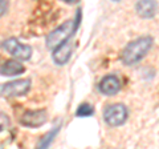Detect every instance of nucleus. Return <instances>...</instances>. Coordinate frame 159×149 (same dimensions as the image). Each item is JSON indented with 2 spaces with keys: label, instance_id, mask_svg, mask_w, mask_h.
Listing matches in <instances>:
<instances>
[{
  "label": "nucleus",
  "instance_id": "nucleus-1",
  "mask_svg": "<svg viewBox=\"0 0 159 149\" xmlns=\"http://www.w3.org/2000/svg\"><path fill=\"white\" fill-rule=\"evenodd\" d=\"M152 44L154 39L151 36H141L130 41L121 53V61L127 67L135 65L148 53Z\"/></svg>",
  "mask_w": 159,
  "mask_h": 149
},
{
  "label": "nucleus",
  "instance_id": "nucleus-2",
  "mask_svg": "<svg viewBox=\"0 0 159 149\" xmlns=\"http://www.w3.org/2000/svg\"><path fill=\"white\" fill-rule=\"evenodd\" d=\"M81 23V9H78L76 13V19L74 20H68L65 23H62L60 27H57L54 31L47 36V47L49 49H53L54 47H57L58 44H61L62 41L69 40L74 33H76L77 28Z\"/></svg>",
  "mask_w": 159,
  "mask_h": 149
},
{
  "label": "nucleus",
  "instance_id": "nucleus-3",
  "mask_svg": "<svg viewBox=\"0 0 159 149\" xmlns=\"http://www.w3.org/2000/svg\"><path fill=\"white\" fill-rule=\"evenodd\" d=\"M129 117V109L121 103L107 104L103 109V120L109 127H121Z\"/></svg>",
  "mask_w": 159,
  "mask_h": 149
},
{
  "label": "nucleus",
  "instance_id": "nucleus-4",
  "mask_svg": "<svg viewBox=\"0 0 159 149\" xmlns=\"http://www.w3.org/2000/svg\"><path fill=\"white\" fill-rule=\"evenodd\" d=\"M3 48L6 49L12 57L17 59L20 61H27L32 57V47L27 44L20 43L16 37H9L3 41Z\"/></svg>",
  "mask_w": 159,
  "mask_h": 149
},
{
  "label": "nucleus",
  "instance_id": "nucleus-5",
  "mask_svg": "<svg viewBox=\"0 0 159 149\" xmlns=\"http://www.w3.org/2000/svg\"><path fill=\"white\" fill-rule=\"evenodd\" d=\"M31 89V80L29 79H19L6 83L0 87V95L4 97H19L25 96Z\"/></svg>",
  "mask_w": 159,
  "mask_h": 149
},
{
  "label": "nucleus",
  "instance_id": "nucleus-6",
  "mask_svg": "<svg viewBox=\"0 0 159 149\" xmlns=\"http://www.w3.org/2000/svg\"><path fill=\"white\" fill-rule=\"evenodd\" d=\"M48 113L45 109H33V111H25L24 115L20 117V124L28 128H40L47 123Z\"/></svg>",
  "mask_w": 159,
  "mask_h": 149
},
{
  "label": "nucleus",
  "instance_id": "nucleus-7",
  "mask_svg": "<svg viewBox=\"0 0 159 149\" xmlns=\"http://www.w3.org/2000/svg\"><path fill=\"white\" fill-rule=\"evenodd\" d=\"M122 83L119 80V77L116 74H106L101 79V81L98 84V89L102 95L105 96H114L121 91Z\"/></svg>",
  "mask_w": 159,
  "mask_h": 149
},
{
  "label": "nucleus",
  "instance_id": "nucleus-8",
  "mask_svg": "<svg viewBox=\"0 0 159 149\" xmlns=\"http://www.w3.org/2000/svg\"><path fill=\"white\" fill-rule=\"evenodd\" d=\"M72 56V44L69 40L62 41L52 49V59L57 65H65Z\"/></svg>",
  "mask_w": 159,
  "mask_h": 149
},
{
  "label": "nucleus",
  "instance_id": "nucleus-9",
  "mask_svg": "<svg viewBox=\"0 0 159 149\" xmlns=\"http://www.w3.org/2000/svg\"><path fill=\"white\" fill-rule=\"evenodd\" d=\"M157 11H158L157 0H138L135 4V12L142 19L155 17Z\"/></svg>",
  "mask_w": 159,
  "mask_h": 149
},
{
  "label": "nucleus",
  "instance_id": "nucleus-10",
  "mask_svg": "<svg viewBox=\"0 0 159 149\" xmlns=\"http://www.w3.org/2000/svg\"><path fill=\"white\" fill-rule=\"evenodd\" d=\"M25 72V67L23 65V63H20L17 59H11V60H6L2 65H0V74L2 76H19Z\"/></svg>",
  "mask_w": 159,
  "mask_h": 149
},
{
  "label": "nucleus",
  "instance_id": "nucleus-11",
  "mask_svg": "<svg viewBox=\"0 0 159 149\" xmlns=\"http://www.w3.org/2000/svg\"><path fill=\"white\" fill-rule=\"evenodd\" d=\"M60 129H61V123H58L57 125H54L51 131H49L47 135L44 136L41 140H40V142L37 144V147L39 148H48L52 144V141L54 140V137L57 136V133L60 132Z\"/></svg>",
  "mask_w": 159,
  "mask_h": 149
},
{
  "label": "nucleus",
  "instance_id": "nucleus-12",
  "mask_svg": "<svg viewBox=\"0 0 159 149\" xmlns=\"http://www.w3.org/2000/svg\"><path fill=\"white\" fill-rule=\"evenodd\" d=\"M94 115V107L92 105V104H89V103H82V104H80L78 108H77V111H76V116L77 117H90Z\"/></svg>",
  "mask_w": 159,
  "mask_h": 149
},
{
  "label": "nucleus",
  "instance_id": "nucleus-13",
  "mask_svg": "<svg viewBox=\"0 0 159 149\" xmlns=\"http://www.w3.org/2000/svg\"><path fill=\"white\" fill-rule=\"evenodd\" d=\"M11 125V121H9V117L6 115L4 112L0 111V131H4V129H8Z\"/></svg>",
  "mask_w": 159,
  "mask_h": 149
},
{
  "label": "nucleus",
  "instance_id": "nucleus-14",
  "mask_svg": "<svg viewBox=\"0 0 159 149\" xmlns=\"http://www.w3.org/2000/svg\"><path fill=\"white\" fill-rule=\"evenodd\" d=\"M8 7H9L8 0H0V17L4 16V15L7 13Z\"/></svg>",
  "mask_w": 159,
  "mask_h": 149
},
{
  "label": "nucleus",
  "instance_id": "nucleus-15",
  "mask_svg": "<svg viewBox=\"0 0 159 149\" xmlns=\"http://www.w3.org/2000/svg\"><path fill=\"white\" fill-rule=\"evenodd\" d=\"M62 2H65L68 4H76V3H78V0H62Z\"/></svg>",
  "mask_w": 159,
  "mask_h": 149
},
{
  "label": "nucleus",
  "instance_id": "nucleus-16",
  "mask_svg": "<svg viewBox=\"0 0 159 149\" xmlns=\"http://www.w3.org/2000/svg\"><path fill=\"white\" fill-rule=\"evenodd\" d=\"M113 2H119V0H113Z\"/></svg>",
  "mask_w": 159,
  "mask_h": 149
}]
</instances>
